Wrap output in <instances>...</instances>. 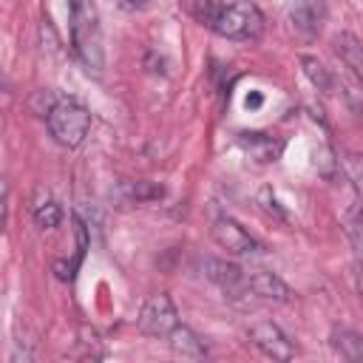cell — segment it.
I'll return each instance as SVG.
<instances>
[{"instance_id": "ba28073f", "label": "cell", "mask_w": 363, "mask_h": 363, "mask_svg": "<svg viewBox=\"0 0 363 363\" xmlns=\"http://www.w3.org/2000/svg\"><path fill=\"white\" fill-rule=\"evenodd\" d=\"M289 23L306 37L320 34L326 23V0H289Z\"/></svg>"}, {"instance_id": "5b68a950", "label": "cell", "mask_w": 363, "mask_h": 363, "mask_svg": "<svg viewBox=\"0 0 363 363\" xmlns=\"http://www.w3.org/2000/svg\"><path fill=\"white\" fill-rule=\"evenodd\" d=\"M210 233H213V241H216L221 250L233 252V255H252V252H264L261 241H258L255 235H250V233H247L235 218H230V216H218V218L213 221Z\"/></svg>"}, {"instance_id": "9a60e30c", "label": "cell", "mask_w": 363, "mask_h": 363, "mask_svg": "<svg viewBox=\"0 0 363 363\" xmlns=\"http://www.w3.org/2000/svg\"><path fill=\"white\" fill-rule=\"evenodd\" d=\"M31 216H34V224H37L40 230H54V227L60 224V218H62V210L45 196V199H37V201L31 204Z\"/></svg>"}, {"instance_id": "52a82bcc", "label": "cell", "mask_w": 363, "mask_h": 363, "mask_svg": "<svg viewBox=\"0 0 363 363\" xmlns=\"http://www.w3.org/2000/svg\"><path fill=\"white\" fill-rule=\"evenodd\" d=\"M201 269H204V275H207L221 292H227L230 298H238L241 292H250L247 275H244L235 264H227V261H218V258H204V261H201Z\"/></svg>"}, {"instance_id": "6da1fadb", "label": "cell", "mask_w": 363, "mask_h": 363, "mask_svg": "<svg viewBox=\"0 0 363 363\" xmlns=\"http://www.w3.org/2000/svg\"><path fill=\"white\" fill-rule=\"evenodd\" d=\"M68 6V20H71V45L79 54V60L91 71H102V31H99V17L91 0H65Z\"/></svg>"}, {"instance_id": "7c38bea8", "label": "cell", "mask_w": 363, "mask_h": 363, "mask_svg": "<svg viewBox=\"0 0 363 363\" xmlns=\"http://www.w3.org/2000/svg\"><path fill=\"white\" fill-rule=\"evenodd\" d=\"M335 51L346 62V68L354 74V79L363 85V43L354 34H337L335 37Z\"/></svg>"}, {"instance_id": "2e32d148", "label": "cell", "mask_w": 363, "mask_h": 363, "mask_svg": "<svg viewBox=\"0 0 363 363\" xmlns=\"http://www.w3.org/2000/svg\"><path fill=\"white\" fill-rule=\"evenodd\" d=\"M343 230H346V238H349L352 250H354L357 258L363 261V210H360V207L346 210V216H343Z\"/></svg>"}, {"instance_id": "30bf717a", "label": "cell", "mask_w": 363, "mask_h": 363, "mask_svg": "<svg viewBox=\"0 0 363 363\" xmlns=\"http://www.w3.org/2000/svg\"><path fill=\"white\" fill-rule=\"evenodd\" d=\"M167 346H170V352L173 354H179V357H187V360H204L210 352H207V346H204V340L190 329V326H176L167 337Z\"/></svg>"}, {"instance_id": "e0dca14e", "label": "cell", "mask_w": 363, "mask_h": 363, "mask_svg": "<svg viewBox=\"0 0 363 363\" xmlns=\"http://www.w3.org/2000/svg\"><path fill=\"white\" fill-rule=\"evenodd\" d=\"M122 190H125V199L128 201H136V204L153 201V199H162L164 196V187L162 184H153V182H125Z\"/></svg>"}, {"instance_id": "ffe728a7", "label": "cell", "mask_w": 363, "mask_h": 363, "mask_svg": "<svg viewBox=\"0 0 363 363\" xmlns=\"http://www.w3.org/2000/svg\"><path fill=\"white\" fill-rule=\"evenodd\" d=\"M145 3H147V0H119L122 9H142Z\"/></svg>"}, {"instance_id": "5bb4252c", "label": "cell", "mask_w": 363, "mask_h": 363, "mask_svg": "<svg viewBox=\"0 0 363 363\" xmlns=\"http://www.w3.org/2000/svg\"><path fill=\"white\" fill-rule=\"evenodd\" d=\"M301 68H303V74H306V79L320 91V94H332V88H335V79H332V74H329V68L318 60V57H309V54H301Z\"/></svg>"}, {"instance_id": "ac0fdd59", "label": "cell", "mask_w": 363, "mask_h": 363, "mask_svg": "<svg viewBox=\"0 0 363 363\" xmlns=\"http://www.w3.org/2000/svg\"><path fill=\"white\" fill-rule=\"evenodd\" d=\"M343 170H346L352 187L357 190V196H360V201H363V156H360V153H346V156H343Z\"/></svg>"}, {"instance_id": "8fae6325", "label": "cell", "mask_w": 363, "mask_h": 363, "mask_svg": "<svg viewBox=\"0 0 363 363\" xmlns=\"http://www.w3.org/2000/svg\"><path fill=\"white\" fill-rule=\"evenodd\" d=\"M329 343H332V349H335L343 360L363 363V335H360V332L346 329V326H335L332 335H329Z\"/></svg>"}, {"instance_id": "3957f363", "label": "cell", "mask_w": 363, "mask_h": 363, "mask_svg": "<svg viewBox=\"0 0 363 363\" xmlns=\"http://www.w3.org/2000/svg\"><path fill=\"white\" fill-rule=\"evenodd\" d=\"M48 133L57 145L62 147H77L91 128V113L77 102V99H57L51 113L45 116Z\"/></svg>"}, {"instance_id": "d6986e66", "label": "cell", "mask_w": 363, "mask_h": 363, "mask_svg": "<svg viewBox=\"0 0 363 363\" xmlns=\"http://www.w3.org/2000/svg\"><path fill=\"white\" fill-rule=\"evenodd\" d=\"M354 284H357V292H360V301H363V261L354 264Z\"/></svg>"}, {"instance_id": "7a4b0ae2", "label": "cell", "mask_w": 363, "mask_h": 363, "mask_svg": "<svg viewBox=\"0 0 363 363\" xmlns=\"http://www.w3.org/2000/svg\"><path fill=\"white\" fill-rule=\"evenodd\" d=\"M204 28H210L218 37L233 40V43H255L264 31V14L255 3H247V0H238V3L218 0L216 11Z\"/></svg>"}, {"instance_id": "9c48e42d", "label": "cell", "mask_w": 363, "mask_h": 363, "mask_svg": "<svg viewBox=\"0 0 363 363\" xmlns=\"http://www.w3.org/2000/svg\"><path fill=\"white\" fill-rule=\"evenodd\" d=\"M247 286H250V292H255L264 301H278V303L292 301L289 284L284 278H278L275 272H267V269H258V272L247 275Z\"/></svg>"}, {"instance_id": "8992f818", "label": "cell", "mask_w": 363, "mask_h": 363, "mask_svg": "<svg viewBox=\"0 0 363 363\" xmlns=\"http://www.w3.org/2000/svg\"><path fill=\"white\" fill-rule=\"evenodd\" d=\"M247 337H250V343L261 352V354H267V357H272V360H292L295 357V343L286 337V332L278 326V323H272V320H258V323H252L250 326V332H247Z\"/></svg>"}, {"instance_id": "4fadbf2b", "label": "cell", "mask_w": 363, "mask_h": 363, "mask_svg": "<svg viewBox=\"0 0 363 363\" xmlns=\"http://www.w3.org/2000/svg\"><path fill=\"white\" fill-rule=\"evenodd\" d=\"M238 142L244 145V150L255 159V162H275L281 153V142H272L264 133H241Z\"/></svg>"}, {"instance_id": "277c9868", "label": "cell", "mask_w": 363, "mask_h": 363, "mask_svg": "<svg viewBox=\"0 0 363 363\" xmlns=\"http://www.w3.org/2000/svg\"><path fill=\"white\" fill-rule=\"evenodd\" d=\"M139 332L147 335V337H167L176 326H179V312H176V303L170 301L167 292H159V295H150L139 312Z\"/></svg>"}]
</instances>
